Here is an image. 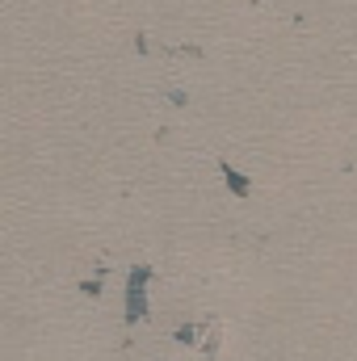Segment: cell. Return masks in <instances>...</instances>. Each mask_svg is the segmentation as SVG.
<instances>
[{"instance_id":"1","label":"cell","mask_w":357,"mask_h":361,"mask_svg":"<svg viewBox=\"0 0 357 361\" xmlns=\"http://www.w3.org/2000/svg\"><path fill=\"white\" fill-rule=\"evenodd\" d=\"M147 277L152 269L139 265L131 273V286H126V319H147Z\"/></svg>"},{"instance_id":"2","label":"cell","mask_w":357,"mask_h":361,"mask_svg":"<svg viewBox=\"0 0 357 361\" xmlns=\"http://www.w3.org/2000/svg\"><path fill=\"white\" fill-rule=\"evenodd\" d=\"M223 173H227V185H231V189H236V193H248V180L240 177V173H231V169H227V164H223Z\"/></svg>"}]
</instances>
